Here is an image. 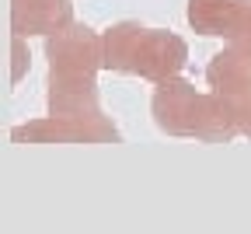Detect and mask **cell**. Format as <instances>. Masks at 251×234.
Returning a JSON list of instances; mask_svg holds the SVG:
<instances>
[{
    "label": "cell",
    "mask_w": 251,
    "mask_h": 234,
    "mask_svg": "<svg viewBox=\"0 0 251 234\" xmlns=\"http://www.w3.org/2000/svg\"><path fill=\"white\" fill-rule=\"evenodd\" d=\"M11 21L18 35L59 31L70 25V0H11Z\"/></svg>",
    "instance_id": "6"
},
{
    "label": "cell",
    "mask_w": 251,
    "mask_h": 234,
    "mask_svg": "<svg viewBox=\"0 0 251 234\" xmlns=\"http://www.w3.org/2000/svg\"><path fill=\"white\" fill-rule=\"evenodd\" d=\"M153 119L171 137H196L206 144H227L234 140V133H241L230 98L216 91L199 94L188 81L178 77L161 81L153 94Z\"/></svg>",
    "instance_id": "2"
},
{
    "label": "cell",
    "mask_w": 251,
    "mask_h": 234,
    "mask_svg": "<svg viewBox=\"0 0 251 234\" xmlns=\"http://www.w3.org/2000/svg\"><path fill=\"white\" fill-rule=\"evenodd\" d=\"M234 39H248L251 42V0H244V11H241V21H237Z\"/></svg>",
    "instance_id": "9"
},
{
    "label": "cell",
    "mask_w": 251,
    "mask_h": 234,
    "mask_svg": "<svg viewBox=\"0 0 251 234\" xmlns=\"http://www.w3.org/2000/svg\"><path fill=\"white\" fill-rule=\"evenodd\" d=\"M234 112H237V126L244 137H251V94L248 98H237L234 102Z\"/></svg>",
    "instance_id": "8"
},
{
    "label": "cell",
    "mask_w": 251,
    "mask_h": 234,
    "mask_svg": "<svg viewBox=\"0 0 251 234\" xmlns=\"http://www.w3.org/2000/svg\"><path fill=\"white\" fill-rule=\"evenodd\" d=\"M105 66V42L87 25H67L49 39L52 116H98L94 70Z\"/></svg>",
    "instance_id": "1"
},
{
    "label": "cell",
    "mask_w": 251,
    "mask_h": 234,
    "mask_svg": "<svg viewBox=\"0 0 251 234\" xmlns=\"http://www.w3.org/2000/svg\"><path fill=\"white\" fill-rule=\"evenodd\" d=\"M105 66L122 74H140L150 81H168L185 66V42L171 31L143 28L133 21H122L108 28L105 35Z\"/></svg>",
    "instance_id": "3"
},
{
    "label": "cell",
    "mask_w": 251,
    "mask_h": 234,
    "mask_svg": "<svg viewBox=\"0 0 251 234\" xmlns=\"http://www.w3.org/2000/svg\"><path fill=\"white\" fill-rule=\"evenodd\" d=\"M14 140H119V129L98 116H49L42 122L18 126Z\"/></svg>",
    "instance_id": "4"
},
{
    "label": "cell",
    "mask_w": 251,
    "mask_h": 234,
    "mask_svg": "<svg viewBox=\"0 0 251 234\" xmlns=\"http://www.w3.org/2000/svg\"><path fill=\"white\" fill-rule=\"evenodd\" d=\"M206 81L213 84L216 94L230 98H248L251 94V42L248 39H234V46H227L224 53H216L209 70H206Z\"/></svg>",
    "instance_id": "5"
},
{
    "label": "cell",
    "mask_w": 251,
    "mask_h": 234,
    "mask_svg": "<svg viewBox=\"0 0 251 234\" xmlns=\"http://www.w3.org/2000/svg\"><path fill=\"white\" fill-rule=\"evenodd\" d=\"M244 0H188V25L202 35L234 39Z\"/></svg>",
    "instance_id": "7"
}]
</instances>
